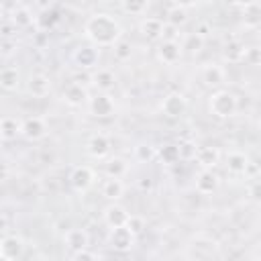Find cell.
<instances>
[{
	"label": "cell",
	"instance_id": "obj_5",
	"mask_svg": "<svg viewBox=\"0 0 261 261\" xmlns=\"http://www.w3.org/2000/svg\"><path fill=\"white\" fill-rule=\"evenodd\" d=\"M22 251H24V243L20 237L8 234V237L0 239V259L2 261H14L22 255Z\"/></svg>",
	"mask_w": 261,
	"mask_h": 261
},
{
	"label": "cell",
	"instance_id": "obj_32",
	"mask_svg": "<svg viewBox=\"0 0 261 261\" xmlns=\"http://www.w3.org/2000/svg\"><path fill=\"white\" fill-rule=\"evenodd\" d=\"M157 155H159V159H161L163 163H167V165H173V163H177V161H179L177 145H171V143L163 145V147L157 151Z\"/></svg>",
	"mask_w": 261,
	"mask_h": 261
},
{
	"label": "cell",
	"instance_id": "obj_8",
	"mask_svg": "<svg viewBox=\"0 0 261 261\" xmlns=\"http://www.w3.org/2000/svg\"><path fill=\"white\" fill-rule=\"evenodd\" d=\"M69 184L73 190L77 192H86L88 188H92L94 184V171L88 165H77L73 167V171L69 173Z\"/></svg>",
	"mask_w": 261,
	"mask_h": 261
},
{
	"label": "cell",
	"instance_id": "obj_22",
	"mask_svg": "<svg viewBox=\"0 0 261 261\" xmlns=\"http://www.w3.org/2000/svg\"><path fill=\"white\" fill-rule=\"evenodd\" d=\"M186 22H188V6L186 4H171L167 8V22L165 24H171V27L179 29Z\"/></svg>",
	"mask_w": 261,
	"mask_h": 261
},
{
	"label": "cell",
	"instance_id": "obj_18",
	"mask_svg": "<svg viewBox=\"0 0 261 261\" xmlns=\"http://www.w3.org/2000/svg\"><path fill=\"white\" fill-rule=\"evenodd\" d=\"M224 77H226L224 69H222L220 65H216V63H208V65L202 69V82H204L206 86H210V88L222 86V84H224Z\"/></svg>",
	"mask_w": 261,
	"mask_h": 261
},
{
	"label": "cell",
	"instance_id": "obj_25",
	"mask_svg": "<svg viewBox=\"0 0 261 261\" xmlns=\"http://www.w3.org/2000/svg\"><path fill=\"white\" fill-rule=\"evenodd\" d=\"M104 169H106V175H108V177H116V179H120V177L128 171V163H126L122 157H110V159L106 161Z\"/></svg>",
	"mask_w": 261,
	"mask_h": 261
},
{
	"label": "cell",
	"instance_id": "obj_10",
	"mask_svg": "<svg viewBox=\"0 0 261 261\" xmlns=\"http://www.w3.org/2000/svg\"><path fill=\"white\" fill-rule=\"evenodd\" d=\"M128 216H130V214H128L126 208L120 206V204H110V206L104 208V222H106L110 228H120V226H124L126 220H128Z\"/></svg>",
	"mask_w": 261,
	"mask_h": 261
},
{
	"label": "cell",
	"instance_id": "obj_20",
	"mask_svg": "<svg viewBox=\"0 0 261 261\" xmlns=\"http://www.w3.org/2000/svg\"><path fill=\"white\" fill-rule=\"evenodd\" d=\"M88 243H90V237L84 228H71L65 232V245L75 253V251H82V249H88Z\"/></svg>",
	"mask_w": 261,
	"mask_h": 261
},
{
	"label": "cell",
	"instance_id": "obj_21",
	"mask_svg": "<svg viewBox=\"0 0 261 261\" xmlns=\"http://www.w3.org/2000/svg\"><path fill=\"white\" fill-rule=\"evenodd\" d=\"M247 165H249V157H247L243 151H230V153L226 155V169H228L230 173L241 175V173H245Z\"/></svg>",
	"mask_w": 261,
	"mask_h": 261
},
{
	"label": "cell",
	"instance_id": "obj_7",
	"mask_svg": "<svg viewBox=\"0 0 261 261\" xmlns=\"http://www.w3.org/2000/svg\"><path fill=\"white\" fill-rule=\"evenodd\" d=\"M88 106L96 118H106L114 114V100L108 94H96L94 98H90Z\"/></svg>",
	"mask_w": 261,
	"mask_h": 261
},
{
	"label": "cell",
	"instance_id": "obj_1",
	"mask_svg": "<svg viewBox=\"0 0 261 261\" xmlns=\"http://www.w3.org/2000/svg\"><path fill=\"white\" fill-rule=\"evenodd\" d=\"M84 33L94 43V47H112L122 39V27L106 12L92 14L84 24Z\"/></svg>",
	"mask_w": 261,
	"mask_h": 261
},
{
	"label": "cell",
	"instance_id": "obj_19",
	"mask_svg": "<svg viewBox=\"0 0 261 261\" xmlns=\"http://www.w3.org/2000/svg\"><path fill=\"white\" fill-rule=\"evenodd\" d=\"M63 100H65L69 106H82V104L88 102V92H86L84 86L71 82V84L63 90Z\"/></svg>",
	"mask_w": 261,
	"mask_h": 261
},
{
	"label": "cell",
	"instance_id": "obj_33",
	"mask_svg": "<svg viewBox=\"0 0 261 261\" xmlns=\"http://www.w3.org/2000/svg\"><path fill=\"white\" fill-rule=\"evenodd\" d=\"M112 51H114V57H116L118 61H126V59H130V55H133V45H130V41L120 39L118 43L112 45Z\"/></svg>",
	"mask_w": 261,
	"mask_h": 261
},
{
	"label": "cell",
	"instance_id": "obj_11",
	"mask_svg": "<svg viewBox=\"0 0 261 261\" xmlns=\"http://www.w3.org/2000/svg\"><path fill=\"white\" fill-rule=\"evenodd\" d=\"M86 149H88L90 157H94V159H104V157L108 155V151H110V139H108L106 135H102V133L92 135L90 141H88V145H86Z\"/></svg>",
	"mask_w": 261,
	"mask_h": 261
},
{
	"label": "cell",
	"instance_id": "obj_41",
	"mask_svg": "<svg viewBox=\"0 0 261 261\" xmlns=\"http://www.w3.org/2000/svg\"><path fill=\"white\" fill-rule=\"evenodd\" d=\"M4 228H6V218L0 216V230H4Z\"/></svg>",
	"mask_w": 261,
	"mask_h": 261
},
{
	"label": "cell",
	"instance_id": "obj_34",
	"mask_svg": "<svg viewBox=\"0 0 261 261\" xmlns=\"http://www.w3.org/2000/svg\"><path fill=\"white\" fill-rule=\"evenodd\" d=\"M196 151H198V145L192 143V141H181L177 145V153H179V159L188 161V159H194L196 157Z\"/></svg>",
	"mask_w": 261,
	"mask_h": 261
},
{
	"label": "cell",
	"instance_id": "obj_40",
	"mask_svg": "<svg viewBox=\"0 0 261 261\" xmlns=\"http://www.w3.org/2000/svg\"><path fill=\"white\" fill-rule=\"evenodd\" d=\"M6 177H8V165L0 161V181H2V179H6Z\"/></svg>",
	"mask_w": 261,
	"mask_h": 261
},
{
	"label": "cell",
	"instance_id": "obj_13",
	"mask_svg": "<svg viewBox=\"0 0 261 261\" xmlns=\"http://www.w3.org/2000/svg\"><path fill=\"white\" fill-rule=\"evenodd\" d=\"M163 20L161 18H157V16H149V18H143L141 20V35L145 37V39H149V41H157V39H161L163 37Z\"/></svg>",
	"mask_w": 261,
	"mask_h": 261
},
{
	"label": "cell",
	"instance_id": "obj_6",
	"mask_svg": "<svg viewBox=\"0 0 261 261\" xmlns=\"http://www.w3.org/2000/svg\"><path fill=\"white\" fill-rule=\"evenodd\" d=\"M20 133L29 139V141H39L47 135V122L41 116H29L20 122Z\"/></svg>",
	"mask_w": 261,
	"mask_h": 261
},
{
	"label": "cell",
	"instance_id": "obj_24",
	"mask_svg": "<svg viewBox=\"0 0 261 261\" xmlns=\"http://www.w3.org/2000/svg\"><path fill=\"white\" fill-rule=\"evenodd\" d=\"M122 194H124V184L120 181V179H116V177H108L104 184H102V196L104 198H108V200H118V198H122Z\"/></svg>",
	"mask_w": 261,
	"mask_h": 261
},
{
	"label": "cell",
	"instance_id": "obj_12",
	"mask_svg": "<svg viewBox=\"0 0 261 261\" xmlns=\"http://www.w3.org/2000/svg\"><path fill=\"white\" fill-rule=\"evenodd\" d=\"M218 175L212 171V169H202L198 175H196V190L200 194H212L218 190Z\"/></svg>",
	"mask_w": 261,
	"mask_h": 261
},
{
	"label": "cell",
	"instance_id": "obj_15",
	"mask_svg": "<svg viewBox=\"0 0 261 261\" xmlns=\"http://www.w3.org/2000/svg\"><path fill=\"white\" fill-rule=\"evenodd\" d=\"M27 90H29L35 98H45V96L51 92V80H49L45 73H35V75L29 77Z\"/></svg>",
	"mask_w": 261,
	"mask_h": 261
},
{
	"label": "cell",
	"instance_id": "obj_36",
	"mask_svg": "<svg viewBox=\"0 0 261 261\" xmlns=\"http://www.w3.org/2000/svg\"><path fill=\"white\" fill-rule=\"evenodd\" d=\"M243 61L249 63V65H259L261 63V49L259 47H247Z\"/></svg>",
	"mask_w": 261,
	"mask_h": 261
},
{
	"label": "cell",
	"instance_id": "obj_28",
	"mask_svg": "<svg viewBox=\"0 0 261 261\" xmlns=\"http://www.w3.org/2000/svg\"><path fill=\"white\" fill-rule=\"evenodd\" d=\"M18 133H20V122H18L16 118L6 116V118L0 120V135H2V141H4V139H6V141H12V139H16Z\"/></svg>",
	"mask_w": 261,
	"mask_h": 261
},
{
	"label": "cell",
	"instance_id": "obj_30",
	"mask_svg": "<svg viewBox=\"0 0 261 261\" xmlns=\"http://www.w3.org/2000/svg\"><path fill=\"white\" fill-rule=\"evenodd\" d=\"M147 8H149L147 0H124V2H120V10L126 12V14H133V16H139V14L147 12Z\"/></svg>",
	"mask_w": 261,
	"mask_h": 261
},
{
	"label": "cell",
	"instance_id": "obj_27",
	"mask_svg": "<svg viewBox=\"0 0 261 261\" xmlns=\"http://www.w3.org/2000/svg\"><path fill=\"white\" fill-rule=\"evenodd\" d=\"M179 45H181V51H188V53L196 55V53H200V51L204 49V35H200V33H190V35H186L184 43H179Z\"/></svg>",
	"mask_w": 261,
	"mask_h": 261
},
{
	"label": "cell",
	"instance_id": "obj_26",
	"mask_svg": "<svg viewBox=\"0 0 261 261\" xmlns=\"http://www.w3.org/2000/svg\"><path fill=\"white\" fill-rule=\"evenodd\" d=\"M33 12L27 8V6H16L14 10H12V14H10V20H12V24L14 27H20V29H24V27H31L33 24Z\"/></svg>",
	"mask_w": 261,
	"mask_h": 261
},
{
	"label": "cell",
	"instance_id": "obj_14",
	"mask_svg": "<svg viewBox=\"0 0 261 261\" xmlns=\"http://www.w3.org/2000/svg\"><path fill=\"white\" fill-rule=\"evenodd\" d=\"M73 61L82 67V69H90L98 63V49L94 45H84L80 49H75L73 53Z\"/></svg>",
	"mask_w": 261,
	"mask_h": 261
},
{
	"label": "cell",
	"instance_id": "obj_17",
	"mask_svg": "<svg viewBox=\"0 0 261 261\" xmlns=\"http://www.w3.org/2000/svg\"><path fill=\"white\" fill-rule=\"evenodd\" d=\"M194 159L202 165V169H214L218 165V161H220V153H218L216 147H208L206 145V147H198Z\"/></svg>",
	"mask_w": 261,
	"mask_h": 261
},
{
	"label": "cell",
	"instance_id": "obj_23",
	"mask_svg": "<svg viewBox=\"0 0 261 261\" xmlns=\"http://www.w3.org/2000/svg\"><path fill=\"white\" fill-rule=\"evenodd\" d=\"M92 84H94L98 90H102V94H106L108 90L114 88V84H116V75H114L110 69H98V71L92 75Z\"/></svg>",
	"mask_w": 261,
	"mask_h": 261
},
{
	"label": "cell",
	"instance_id": "obj_39",
	"mask_svg": "<svg viewBox=\"0 0 261 261\" xmlns=\"http://www.w3.org/2000/svg\"><path fill=\"white\" fill-rule=\"evenodd\" d=\"M151 186H153V181H151L149 177H141V179H139V188H141V190H151Z\"/></svg>",
	"mask_w": 261,
	"mask_h": 261
},
{
	"label": "cell",
	"instance_id": "obj_16",
	"mask_svg": "<svg viewBox=\"0 0 261 261\" xmlns=\"http://www.w3.org/2000/svg\"><path fill=\"white\" fill-rule=\"evenodd\" d=\"M245 43L239 41V39H230L228 43H224L222 47V59L228 61V63H241L243 57H245Z\"/></svg>",
	"mask_w": 261,
	"mask_h": 261
},
{
	"label": "cell",
	"instance_id": "obj_31",
	"mask_svg": "<svg viewBox=\"0 0 261 261\" xmlns=\"http://www.w3.org/2000/svg\"><path fill=\"white\" fill-rule=\"evenodd\" d=\"M155 157H157V149H155L153 145H149V143H139V145L135 147V159H137V161L149 163V161H153Z\"/></svg>",
	"mask_w": 261,
	"mask_h": 261
},
{
	"label": "cell",
	"instance_id": "obj_35",
	"mask_svg": "<svg viewBox=\"0 0 261 261\" xmlns=\"http://www.w3.org/2000/svg\"><path fill=\"white\" fill-rule=\"evenodd\" d=\"M135 237H139L143 230H145V220L141 218V216H128V220H126V224H124Z\"/></svg>",
	"mask_w": 261,
	"mask_h": 261
},
{
	"label": "cell",
	"instance_id": "obj_38",
	"mask_svg": "<svg viewBox=\"0 0 261 261\" xmlns=\"http://www.w3.org/2000/svg\"><path fill=\"white\" fill-rule=\"evenodd\" d=\"M249 194H251V198H253L255 202L259 200V194H261V188H259V184H257V181H255V184L251 186V190H249Z\"/></svg>",
	"mask_w": 261,
	"mask_h": 261
},
{
	"label": "cell",
	"instance_id": "obj_2",
	"mask_svg": "<svg viewBox=\"0 0 261 261\" xmlns=\"http://www.w3.org/2000/svg\"><path fill=\"white\" fill-rule=\"evenodd\" d=\"M208 108L216 118H228L237 112V96L228 90H216L210 96Z\"/></svg>",
	"mask_w": 261,
	"mask_h": 261
},
{
	"label": "cell",
	"instance_id": "obj_29",
	"mask_svg": "<svg viewBox=\"0 0 261 261\" xmlns=\"http://www.w3.org/2000/svg\"><path fill=\"white\" fill-rule=\"evenodd\" d=\"M18 80H20V75H18L16 67H4L0 71V88H4V90H16Z\"/></svg>",
	"mask_w": 261,
	"mask_h": 261
},
{
	"label": "cell",
	"instance_id": "obj_3",
	"mask_svg": "<svg viewBox=\"0 0 261 261\" xmlns=\"http://www.w3.org/2000/svg\"><path fill=\"white\" fill-rule=\"evenodd\" d=\"M186 108H188V100H186V96L179 94V92L167 94V96L163 98V102H161V112H163L165 116H169V118L181 116V114L186 112Z\"/></svg>",
	"mask_w": 261,
	"mask_h": 261
},
{
	"label": "cell",
	"instance_id": "obj_9",
	"mask_svg": "<svg viewBox=\"0 0 261 261\" xmlns=\"http://www.w3.org/2000/svg\"><path fill=\"white\" fill-rule=\"evenodd\" d=\"M181 45L177 43V41H163V43H159V47H157V57H159V61H163V63H167V65H173V63H177L179 61V57H181Z\"/></svg>",
	"mask_w": 261,
	"mask_h": 261
},
{
	"label": "cell",
	"instance_id": "obj_37",
	"mask_svg": "<svg viewBox=\"0 0 261 261\" xmlns=\"http://www.w3.org/2000/svg\"><path fill=\"white\" fill-rule=\"evenodd\" d=\"M71 261H98V257H96L92 251H88V249H82V251H75V253H73Z\"/></svg>",
	"mask_w": 261,
	"mask_h": 261
},
{
	"label": "cell",
	"instance_id": "obj_4",
	"mask_svg": "<svg viewBox=\"0 0 261 261\" xmlns=\"http://www.w3.org/2000/svg\"><path fill=\"white\" fill-rule=\"evenodd\" d=\"M108 243L114 251L118 253H126L133 249L135 245V234L126 228V226H120V228H110V234H108Z\"/></svg>",
	"mask_w": 261,
	"mask_h": 261
},
{
	"label": "cell",
	"instance_id": "obj_42",
	"mask_svg": "<svg viewBox=\"0 0 261 261\" xmlns=\"http://www.w3.org/2000/svg\"><path fill=\"white\" fill-rule=\"evenodd\" d=\"M0 141H2V135H0Z\"/></svg>",
	"mask_w": 261,
	"mask_h": 261
}]
</instances>
